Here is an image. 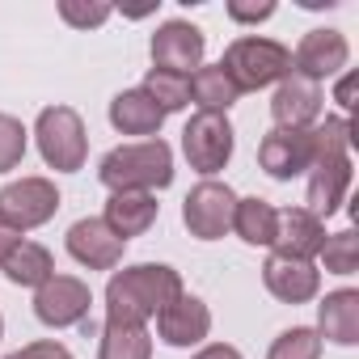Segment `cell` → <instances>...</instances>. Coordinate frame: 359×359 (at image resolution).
I'll use <instances>...</instances> for the list:
<instances>
[{"instance_id":"cell-13","label":"cell","mask_w":359,"mask_h":359,"mask_svg":"<svg viewBox=\"0 0 359 359\" xmlns=\"http://www.w3.org/2000/svg\"><path fill=\"white\" fill-rule=\"evenodd\" d=\"M321 85L300 76V72H287L275 93H271V118L275 127H287V131H309L313 123H321Z\"/></svg>"},{"instance_id":"cell-15","label":"cell","mask_w":359,"mask_h":359,"mask_svg":"<svg viewBox=\"0 0 359 359\" xmlns=\"http://www.w3.org/2000/svg\"><path fill=\"white\" fill-rule=\"evenodd\" d=\"M208 334H212V309L191 292H182L156 313V338L165 346H199Z\"/></svg>"},{"instance_id":"cell-18","label":"cell","mask_w":359,"mask_h":359,"mask_svg":"<svg viewBox=\"0 0 359 359\" xmlns=\"http://www.w3.org/2000/svg\"><path fill=\"white\" fill-rule=\"evenodd\" d=\"M317 334L321 342H338V346H355L359 342V292L355 287H338L325 292L317 304Z\"/></svg>"},{"instance_id":"cell-24","label":"cell","mask_w":359,"mask_h":359,"mask_svg":"<svg viewBox=\"0 0 359 359\" xmlns=\"http://www.w3.org/2000/svg\"><path fill=\"white\" fill-rule=\"evenodd\" d=\"M97 359H152V334H148V325L106 321L102 325V342H97Z\"/></svg>"},{"instance_id":"cell-2","label":"cell","mask_w":359,"mask_h":359,"mask_svg":"<svg viewBox=\"0 0 359 359\" xmlns=\"http://www.w3.org/2000/svg\"><path fill=\"white\" fill-rule=\"evenodd\" d=\"M97 177L110 195L118 191H165L173 182V148L156 135V140H135V144H118L102 156Z\"/></svg>"},{"instance_id":"cell-6","label":"cell","mask_w":359,"mask_h":359,"mask_svg":"<svg viewBox=\"0 0 359 359\" xmlns=\"http://www.w3.org/2000/svg\"><path fill=\"white\" fill-rule=\"evenodd\" d=\"M233 208H237L233 187L216 182V177H203V182L182 199V224L199 241H220L224 233H233Z\"/></svg>"},{"instance_id":"cell-9","label":"cell","mask_w":359,"mask_h":359,"mask_svg":"<svg viewBox=\"0 0 359 359\" xmlns=\"http://www.w3.org/2000/svg\"><path fill=\"white\" fill-rule=\"evenodd\" d=\"M152 68H165V72H182L191 76L195 68H203V51H208V39L199 26L182 22V18H173V22H161L152 43Z\"/></svg>"},{"instance_id":"cell-23","label":"cell","mask_w":359,"mask_h":359,"mask_svg":"<svg viewBox=\"0 0 359 359\" xmlns=\"http://www.w3.org/2000/svg\"><path fill=\"white\" fill-rule=\"evenodd\" d=\"M5 279L9 283H18V287H43L51 275H55V258H51V250L47 245H39V241H22L9 258H5Z\"/></svg>"},{"instance_id":"cell-33","label":"cell","mask_w":359,"mask_h":359,"mask_svg":"<svg viewBox=\"0 0 359 359\" xmlns=\"http://www.w3.org/2000/svg\"><path fill=\"white\" fill-rule=\"evenodd\" d=\"M334 97H338V106H342V110H355V72H342V76H338Z\"/></svg>"},{"instance_id":"cell-29","label":"cell","mask_w":359,"mask_h":359,"mask_svg":"<svg viewBox=\"0 0 359 359\" xmlns=\"http://www.w3.org/2000/svg\"><path fill=\"white\" fill-rule=\"evenodd\" d=\"M110 13H114L110 5H81V0H60V18H64L68 26H76V30H93V26H102Z\"/></svg>"},{"instance_id":"cell-30","label":"cell","mask_w":359,"mask_h":359,"mask_svg":"<svg viewBox=\"0 0 359 359\" xmlns=\"http://www.w3.org/2000/svg\"><path fill=\"white\" fill-rule=\"evenodd\" d=\"M229 18L237 26H258L266 18H275V0H262V5H241V0H229Z\"/></svg>"},{"instance_id":"cell-21","label":"cell","mask_w":359,"mask_h":359,"mask_svg":"<svg viewBox=\"0 0 359 359\" xmlns=\"http://www.w3.org/2000/svg\"><path fill=\"white\" fill-rule=\"evenodd\" d=\"M233 233L245 241V245H262V250H275V237H279V208L250 195V199H237L233 208Z\"/></svg>"},{"instance_id":"cell-34","label":"cell","mask_w":359,"mask_h":359,"mask_svg":"<svg viewBox=\"0 0 359 359\" xmlns=\"http://www.w3.org/2000/svg\"><path fill=\"white\" fill-rule=\"evenodd\" d=\"M195 359H245V355L237 346H229V342H208V346L195 351Z\"/></svg>"},{"instance_id":"cell-27","label":"cell","mask_w":359,"mask_h":359,"mask_svg":"<svg viewBox=\"0 0 359 359\" xmlns=\"http://www.w3.org/2000/svg\"><path fill=\"white\" fill-rule=\"evenodd\" d=\"M321 346L325 342H321V334L313 325H292L271 342L266 359H321Z\"/></svg>"},{"instance_id":"cell-16","label":"cell","mask_w":359,"mask_h":359,"mask_svg":"<svg viewBox=\"0 0 359 359\" xmlns=\"http://www.w3.org/2000/svg\"><path fill=\"white\" fill-rule=\"evenodd\" d=\"M346 191H351V156H321L313 161L309 169V187H304V208L325 220L334 216L342 203H346Z\"/></svg>"},{"instance_id":"cell-20","label":"cell","mask_w":359,"mask_h":359,"mask_svg":"<svg viewBox=\"0 0 359 359\" xmlns=\"http://www.w3.org/2000/svg\"><path fill=\"white\" fill-rule=\"evenodd\" d=\"M161 123H165V114L156 110V102L140 85L114 93V102H110V127L118 135H148V140H156Z\"/></svg>"},{"instance_id":"cell-14","label":"cell","mask_w":359,"mask_h":359,"mask_svg":"<svg viewBox=\"0 0 359 359\" xmlns=\"http://www.w3.org/2000/svg\"><path fill=\"white\" fill-rule=\"evenodd\" d=\"M64 245H68V254H72L81 266H89V271H114V266L123 262V254H127V241L114 237L102 216L76 220V224L68 229Z\"/></svg>"},{"instance_id":"cell-31","label":"cell","mask_w":359,"mask_h":359,"mask_svg":"<svg viewBox=\"0 0 359 359\" xmlns=\"http://www.w3.org/2000/svg\"><path fill=\"white\" fill-rule=\"evenodd\" d=\"M18 355H22V359H72V351H68L64 342H51V338L30 342V346H22Z\"/></svg>"},{"instance_id":"cell-11","label":"cell","mask_w":359,"mask_h":359,"mask_svg":"<svg viewBox=\"0 0 359 359\" xmlns=\"http://www.w3.org/2000/svg\"><path fill=\"white\" fill-rule=\"evenodd\" d=\"M258 165L275 177V182H292V177L313 169V127L309 131H287L271 127L258 144Z\"/></svg>"},{"instance_id":"cell-35","label":"cell","mask_w":359,"mask_h":359,"mask_svg":"<svg viewBox=\"0 0 359 359\" xmlns=\"http://www.w3.org/2000/svg\"><path fill=\"white\" fill-rule=\"evenodd\" d=\"M0 338H5V317H0Z\"/></svg>"},{"instance_id":"cell-3","label":"cell","mask_w":359,"mask_h":359,"mask_svg":"<svg viewBox=\"0 0 359 359\" xmlns=\"http://www.w3.org/2000/svg\"><path fill=\"white\" fill-rule=\"evenodd\" d=\"M220 68L229 72V81L237 85V93H258V89L279 85V81L292 72V51H287L279 39L241 34V39H233V43L224 47Z\"/></svg>"},{"instance_id":"cell-25","label":"cell","mask_w":359,"mask_h":359,"mask_svg":"<svg viewBox=\"0 0 359 359\" xmlns=\"http://www.w3.org/2000/svg\"><path fill=\"white\" fill-rule=\"evenodd\" d=\"M140 89H144V93L156 102V110H161L165 118L191 106V76H182V72L148 68V76H144V85H140Z\"/></svg>"},{"instance_id":"cell-8","label":"cell","mask_w":359,"mask_h":359,"mask_svg":"<svg viewBox=\"0 0 359 359\" xmlns=\"http://www.w3.org/2000/svg\"><path fill=\"white\" fill-rule=\"evenodd\" d=\"M89 304H93V292L76 275H51L43 287H34V317L51 330L81 325L89 317Z\"/></svg>"},{"instance_id":"cell-12","label":"cell","mask_w":359,"mask_h":359,"mask_svg":"<svg viewBox=\"0 0 359 359\" xmlns=\"http://www.w3.org/2000/svg\"><path fill=\"white\" fill-rule=\"evenodd\" d=\"M346 64H351V43H346V34L342 30H309L304 39H300V47L292 51V72H300V76H309V81H330V76H338V72H346Z\"/></svg>"},{"instance_id":"cell-22","label":"cell","mask_w":359,"mask_h":359,"mask_svg":"<svg viewBox=\"0 0 359 359\" xmlns=\"http://www.w3.org/2000/svg\"><path fill=\"white\" fill-rule=\"evenodd\" d=\"M237 85L229 81V72L220 68V64H203V68H195L191 72V102L199 106V110H208V114H229L233 106H237Z\"/></svg>"},{"instance_id":"cell-10","label":"cell","mask_w":359,"mask_h":359,"mask_svg":"<svg viewBox=\"0 0 359 359\" xmlns=\"http://www.w3.org/2000/svg\"><path fill=\"white\" fill-rule=\"evenodd\" d=\"M262 283H266V292H271L275 300H283V304H309V300H317V292H321V271H317V262H309V258H292V254L271 250L266 262H262Z\"/></svg>"},{"instance_id":"cell-32","label":"cell","mask_w":359,"mask_h":359,"mask_svg":"<svg viewBox=\"0 0 359 359\" xmlns=\"http://www.w3.org/2000/svg\"><path fill=\"white\" fill-rule=\"evenodd\" d=\"M22 241H26V237H22V233H18V229L5 220V216H0V266H5V258H9V254L22 245Z\"/></svg>"},{"instance_id":"cell-19","label":"cell","mask_w":359,"mask_h":359,"mask_svg":"<svg viewBox=\"0 0 359 359\" xmlns=\"http://www.w3.org/2000/svg\"><path fill=\"white\" fill-rule=\"evenodd\" d=\"M321 241H325V220H317L309 208H283L279 212V237H275L279 254L313 262L321 254Z\"/></svg>"},{"instance_id":"cell-36","label":"cell","mask_w":359,"mask_h":359,"mask_svg":"<svg viewBox=\"0 0 359 359\" xmlns=\"http://www.w3.org/2000/svg\"><path fill=\"white\" fill-rule=\"evenodd\" d=\"M5 359H22V355H18V351H13V355H5Z\"/></svg>"},{"instance_id":"cell-28","label":"cell","mask_w":359,"mask_h":359,"mask_svg":"<svg viewBox=\"0 0 359 359\" xmlns=\"http://www.w3.org/2000/svg\"><path fill=\"white\" fill-rule=\"evenodd\" d=\"M26 148H30V131H26V123L0 110V173H13V169L22 165Z\"/></svg>"},{"instance_id":"cell-26","label":"cell","mask_w":359,"mask_h":359,"mask_svg":"<svg viewBox=\"0 0 359 359\" xmlns=\"http://www.w3.org/2000/svg\"><path fill=\"white\" fill-rule=\"evenodd\" d=\"M317 258H321V266H325L330 275H355V266H359V237H355V229L325 233Z\"/></svg>"},{"instance_id":"cell-4","label":"cell","mask_w":359,"mask_h":359,"mask_svg":"<svg viewBox=\"0 0 359 359\" xmlns=\"http://www.w3.org/2000/svg\"><path fill=\"white\" fill-rule=\"evenodd\" d=\"M34 144H39V156L47 161V169H55V173L85 169L89 135H85V118L72 106H47L34 123Z\"/></svg>"},{"instance_id":"cell-5","label":"cell","mask_w":359,"mask_h":359,"mask_svg":"<svg viewBox=\"0 0 359 359\" xmlns=\"http://www.w3.org/2000/svg\"><path fill=\"white\" fill-rule=\"evenodd\" d=\"M233 144H237V131H233L229 114H208V110H199V114L182 127V152H187L191 169H199L203 177H216V173L233 161Z\"/></svg>"},{"instance_id":"cell-17","label":"cell","mask_w":359,"mask_h":359,"mask_svg":"<svg viewBox=\"0 0 359 359\" xmlns=\"http://www.w3.org/2000/svg\"><path fill=\"white\" fill-rule=\"evenodd\" d=\"M156 212H161L156 195H144V191H118V195H110V199H106L102 220L110 224V233H114V237L131 241V237H144V233L156 224Z\"/></svg>"},{"instance_id":"cell-1","label":"cell","mask_w":359,"mask_h":359,"mask_svg":"<svg viewBox=\"0 0 359 359\" xmlns=\"http://www.w3.org/2000/svg\"><path fill=\"white\" fill-rule=\"evenodd\" d=\"M182 275L165 262H135L110 275L106 283V321L123 325H148L165 304L182 296Z\"/></svg>"},{"instance_id":"cell-7","label":"cell","mask_w":359,"mask_h":359,"mask_svg":"<svg viewBox=\"0 0 359 359\" xmlns=\"http://www.w3.org/2000/svg\"><path fill=\"white\" fill-rule=\"evenodd\" d=\"M60 191L51 177H18L0 191V216H5L18 233H30V229H43L47 220H55L60 212Z\"/></svg>"}]
</instances>
